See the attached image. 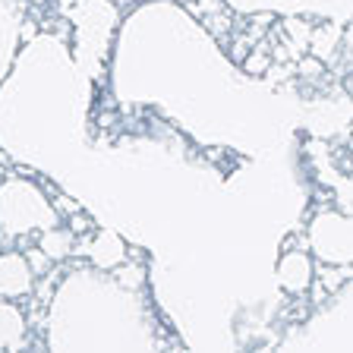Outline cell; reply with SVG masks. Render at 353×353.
I'll list each match as a JSON object with an SVG mask.
<instances>
[{"label": "cell", "mask_w": 353, "mask_h": 353, "mask_svg": "<svg viewBox=\"0 0 353 353\" xmlns=\"http://www.w3.org/2000/svg\"><path fill=\"white\" fill-rule=\"evenodd\" d=\"M51 208H54V212H57V214H63V218H66V214H73V212H79V202H76V199H70V196H63V192H54V199H51Z\"/></svg>", "instance_id": "cell-9"}, {"label": "cell", "mask_w": 353, "mask_h": 353, "mask_svg": "<svg viewBox=\"0 0 353 353\" xmlns=\"http://www.w3.org/2000/svg\"><path fill=\"white\" fill-rule=\"evenodd\" d=\"M142 272H145L142 265H120L114 274H117V281H120L123 287H132V290H136V287L145 284V274H142Z\"/></svg>", "instance_id": "cell-6"}, {"label": "cell", "mask_w": 353, "mask_h": 353, "mask_svg": "<svg viewBox=\"0 0 353 353\" xmlns=\"http://www.w3.org/2000/svg\"><path fill=\"white\" fill-rule=\"evenodd\" d=\"M250 48H252V44H250V38L243 35V32H236V35H234V38H230L228 57H230V60H234V63H240V60H243V57H246V54H250Z\"/></svg>", "instance_id": "cell-8"}, {"label": "cell", "mask_w": 353, "mask_h": 353, "mask_svg": "<svg viewBox=\"0 0 353 353\" xmlns=\"http://www.w3.org/2000/svg\"><path fill=\"white\" fill-rule=\"evenodd\" d=\"M341 44H344V29H341V26L325 22V26H312L306 51L312 54V57L322 60L325 66H331V60L341 57Z\"/></svg>", "instance_id": "cell-2"}, {"label": "cell", "mask_w": 353, "mask_h": 353, "mask_svg": "<svg viewBox=\"0 0 353 353\" xmlns=\"http://www.w3.org/2000/svg\"><path fill=\"white\" fill-rule=\"evenodd\" d=\"M35 290V274L22 252H0V296H26Z\"/></svg>", "instance_id": "cell-1"}, {"label": "cell", "mask_w": 353, "mask_h": 353, "mask_svg": "<svg viewBox=\"0 0 353 353\" xmlns=\"http://www.w3.org/2000/svg\"><path fill=\"white\" fill-rule=\"evenodd\" d=\"M22 256H26V262H29V268H32V274H48V268H51V259L44 256L41 250H38V246H32L29 252H22Z\"/></svg>", "instance_id": "cell-7"}, {"label": "cell", "mask_w": 353, "mask_h": 353, "mask_svg": "<svg viewBox=\"0 0 353 353\" xmlns=\"http://www.w3.org/2000/svg\"><path fill=\"white\" fill-rule=\"evenodd\" d=\"M316 281L322 284L325 294H338L341 287L350 284V268H347V265H322Z\"/></svg>", "instance_id": "cell-4"}, {"label": "cell", "mask_w": 353, "mask_h": 353, "mask_svg": "<svg viewBox=\"0 0 353 353\" xmlns=\"http://www.w3.org/2000/svg\"><path fill=\"white\" fill-rule=\"evenodd\" d=\"M73 246H76V236L66 228H51V230H44V234H38V250L51 259V262L70 259L73 256Z\"/></svg>", "instance_id": "cell-3"}, {"label": "cell", "mask_w": 353, "mask_h": 353, "mask_svg": "<svg viewBox=\"0 0 353 353\" xmlns=\"http://www.w3.org/2000/svg\"><path fill=\"white\" fill-rule=\"evenodd\" d=\"M63 221H66L63 228L70 230L73 236H92V234H95V221L88 218V214L82 212V208H79V212H73V214H66Z\"/></svg>", "instance_id": "cell-5"}]
</instances>
